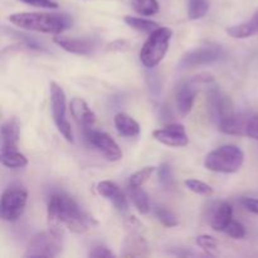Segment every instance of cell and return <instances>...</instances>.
Returning a JSON list of instances; mask_svg holds the SVG:
<instances>
[{"instance_id": "obj_1", "label": "cell", "mask_w": 258, "mask_h": 258, "mask_svg": "<svg viewBox=\"0 0 258 258\" xmlns=\"http://www.w3.org/2000/svg\"><path fill=\"white\" fill-rule=\"evenodd\" d=\"M49 227L63 231L70 229L75 233H85L97 224L95 218L86 213L77 202L64 193L53 194L48 202Z\"/></svg>"}, {"instance_id": "obj_2", "label": "cell", "mask_w": 258, "mask_h": 258, "mask_svg": "<svg viewBox=\"0 0 258 258\" xmlns=\"http://www.w3.org/2000/svg\"><path fill=\"white\" fill-rule=\"evenodd\" d=\"M9 22L15 27L47 34H60L72 27V18L67 14L50 13H15L9 15Z\"/></svg>"}, {"instance_id": "obj_3", "label": "cell", "mask_w": 258, "mask_h": 258, "mask_svg": "<svg viewBox=\"0 0 258 258\" xmlns=\"http://www.w3.org/2000/svg\"><path fill=\"white\" fill-rule=\"evenodd\" d=\"M244 161V154L238 146L223 145L206 156L204 166L216 173L233 174L241 169Z\"/></svg>"}, {"instance_id": "obj_4", "label": "cell", "mask_w": 258, "mask_h": 258, "mask_svg": "<svg viewBox=\"0 0 258 258\" xmlns=\"http://www.w3.org/2000/svg\"><path fill=\"white\" fill-rule=\"evenodd\" d=\"M171 37L173 32L165 27H159L158 29L150 33L148 40L144 43L140 50V60L146 68L151 70L164 59L169 49Z\"/></svg>"}, {"instance_id": "obj_5", "label": "cell", "mask_w": 258, "mask_h": 258, "mask_svg": "<svg viewBox=\"0 0 258 258\" xmlns=\"http://www.w3.org/2000/svg\"><path fill=\"white\" fill-rule=\"evenodd\" d=\"M63 231L49 227L48 232L35 234L28 244L25 257H47L58 256L62 251Z\"/></svg>"}, {"instance_id": "obj_6", "label": "cell", "mask_w": 258, "mask_h": 258, "mask_svg": "<svg viewBox=\"0 0 258 258\" xmlns=\"http://www.w3.org/2000/svg\"><path fill=\"white\" fill-rule=\"evenodd\" d=\"M50 106H52V116L58 131L63 138L70 143H73V131L71 123L66 118V95L63 88L55 82H50Z\"/></svg>"}, {"instance_id": "obj_7", "label": "cell", "mask_w": 258, "mask_h": 258, "mask_svg": "<svg viewBox=\"0 0 258 258\" xmlns=\"http://www.w3.org/2000/svg\"><path fill=\"white\" fill-rule=\"evenodd\" d=\"M28 193L24 189L9 188L3 193L0 202V217L5 222H15L24 213Z\"/></svg>"}, {"instance_id": "obj_8", "label": "cell", "mask_w": 258, "mask_h": 258, "mask_svg": "<svg viewBox=\"0 0 258 258\" xmlns=\"http://www.w3.org/2000/svg\"><path fill=\"white\" fill-rule=\"evenodd\" d=\"M224 57V50L219 45L207 44L188 50L179 60V70H189L198 66L211 64Z\"/></svg>"}, {"instance_id": "obj_9", "label": "cell", "mask_w": 258, "mask_h": 258, "mask_svg": "<svg viewBox=\"0 0 258 258\" xmlns=\"http://www.w3.org/2000/svg\"><path fill=\"white\" fill-rule=\"evenodd\" d=\"M85 139L90 145L97 149L101 154H103L107 160L118 161L122 159V151L118 148L117 143L103 131L93 130L92 127L83 130Z\"/></svg>"}, {"instance_id": "obj_10", "label": "cell", "mask_w": 258, "mask_h": 258, "mask_svg": "<svg viewBox=\"0 0 258 258\" xmlns=\"http://www.w3.org/2000/svg\"><path fill=\"white\" fill-rule=\"evenodd\" d=\"M207 106H208V113L214 122L219 123L222 120L231 116L233 113V102L231 98L217 87L211 88L208 91L207 97Z\"/></svg>"}, {"instance_id": "obj_11", "label": "cell", "mask_w": 258, "mask_h": 258, "mask_svg": "<svg viewBox=\"0 0 258 258\" xmlns=\"http://www.w3.org/2000/svg\"><path fill=\"white\" fill-rule=\"evenodd\" d=\"M153 136L159 143L164 144L166 146H173V148H184L189 143V138L186 135L185 128H184L183 125H179V123L158 128V130L154 131Z\"/></svg>"}, {"instance_id": "obj_12", "label": "cell", "mask_w": 258, "mask_h": 258, "mask_svg": "<svg viewBox=\"0 0 258 258\" xmlns=\"http://www.w3.org/2000/svg\"><path fill=\"white\" fill-rule=\"evenodd\" d=\"M198 83L194 82L193 78L183 81L176 90V107L181 116H186L194 106L197 95H198Z\"/></svg>"}, {"instance_id": "obj_13", "label": "cell", "mask_w": 258, "mask_h": 258, "mask_svg": "<svg viewBox=\"0 0 258 258\" xmlns=\"http://www.w3.org/2000/svg\"><path fill=\"white\" fill-rule=\"evenodd\" d=\"M53 42L57 45H59L62 49L67 52L73 53V54H82L88 55L95 52L96 43L92 39H86V38H70L62 37L58 34L57 37L53 38Z\"/></svg>"}, {"instance_id": "obj_14", "label": "cell", "mask_w": 258, "mask_h": 258, "mask_svg": "<svg viewBox=\"0 0 258 258\" xmlns=\"http://www.w3.org/2000/svg\"><path fill=\"white\" fill-rule=\"evenodd\" d=\"M70 110L73 118L77 121L78 125L82 127V130H87L93 126L96 122V115L90 106L87 105L85 100L80 97H75L70 102Z\"/></svg>"}, {"instance_id": "obj_15", "label": "cell", "mask_w": 258, "mask_h": 258, "mask_svg": "<svg viewBox=\"0 0 258 258\" xmlns=\"http://www.w3.org/2000/svg\"><path fill=\"white\" fill-rule=\"evenodd\" d=\"M19 135L20 125L18 118L12 117L5 121L2 125V150L0 153L18 150Z\"/></svg>"}, {"instance_id": "obj_16", "label": "cell", "mask_w": 258, "mask_h": 258, "mask_svg": "<svg viewBox=\"0 0 258 258\" xmlns=\"http://www.w3.org/2000/svg\"><path fill=\"white\" fill-rule=\"evenodd\" d=\"M97 191L100 196L105 197L106 199L112 202V204L118 212L123 213V212L127 211V201H126L125 196L120 190V188L113 181H100L97 184Z\"/></svg>"}, {"instance_id": "obj_17", "label": "cell", "mask_w": 258, "mask_h": 258, "mask_svg": "<svg viewBox=\"0 0 258 258\" xmlns=\"http://www.w3.org/2000/svg\"><path fill=\"white\" fill-rule=\"evenodd\" d=\"M232 219H233V208L229 203L223 202L213 209L209 223L216 232H224V229L231 223Z\"/></svg>"}, {"instance_id": "obj_18", "label": "cell", "mask_w": 258, "mask_h": 258, "mask_svg": "<svg viewBox=\"0 0 258 258\" xmlns=\"http://www.w3.org/2000/svg\"><path fill=\"white\" fill-rule=\"evenodd\" d=\"M248 117L249 116L243 115V113L233 112L231 116H228L218 123L219 130L223 134H228V135H243V134H246Z\"/></svg>"}, {"instance_id": "obj_19", "label": "cell", "mask_w": 258, "mask_h": 258, "mask_svg": "<svg viewBox=\"0 0 258 258\" xmlns=\"http://www.w3.org/2000/svg\"><path fill=\"white\" fill-rule=\"evenodd\" d=\"M149 248L145 239L138 233H131L125 239V246H123V257H138V256H148Z\"/></svg>"}, {"instance_id": "obj_20", "label": "cell", "mask_w": 258, "mask_h": 258, "mask_svg": "<svg viewBox=\"0 0 258 258\" xmlns=\"http://www.w3.org/2000/svg\"><path fill=\"white\" fill-rule=\"evenodd\" d=\"M113 121H115V126L118 134L125 138H136L140 134V125L138 123V121L134 120L131 116L126 115V113H117Z\"/></svg>"}, {"instance_id": "obj_21", "label": "cell", "mask_w": 258, "mask_h": 258, "mask_svg": "<svg viewBox=\"0 0 258 258\" xmlns=\"http://www.w3.org/2000/svg\"><path fill=\"white\" fill-rule=\"evenodd\" d=\"M226 32L232 38H236V39H246V38H249L256 34V33H258V30L256 25L253 24V22L248 20V22L241 23V24L231 25V27L227 28Z\"/></svg>"}, {"instance_id": "obj_22", "label": "cell", "mask_w": 258, "mask_h": 258, "mask_svg": "<svg viewBox=\"0 0 258 258\" xmlns=\"http://www.w3.org/2000/svg\"><path fill=\"white\" fill-rule=\"evenodd\" d=\"M128 196L139 213L148 214L150 212V202H149V197L144 189L128 186Z\"/></svg>"}, {"instance_id": "obj_23", "label": "cell", "mask_w": 258, "mask_h": 258, "mask_svg": "<svg viewBox=\"0 0 258 258\" xmlns=\"http://www.w3.org/2000/svg\"><path fill=\"white\" fill-rule=\"evenodd\" d=\"M0 161H2L3 165L9 169L24 168L28 164L27 158L18 150L0 153Z\"/></svg>"}, {"instance_id": "obj_24", "label": "cell", "mask_w": 258, "mask_h": 258, "mask_svg": "<svg viewBox=\"0 0 258 258\" xmlns=\"http://www.w3.org/2000/svg\"><path fill=\"white\" fill-rule=\"evenodd\" d=\"M123 22H125L128 27L133 28V29L139 30V32H143V33H149V34L160 27L158 23L153 22V20L145 19V18L128 17V15L123 18Z\"/></svg>"}, {"instance_id": "obj_25", "label": "cell", "mask_w": 258, "mask_h": 258, "mask_svg": "<svg viewBox=\"0 0 258 258\" xmlns=\"http://www.w3.org/2000/svg\"><path fill=\"white\" fill-rule=\"evenodd\" d=\"M209 10L208 0H189L188 17L190 20H198L206 17Z\"/></svg>"}, {"instance_id": "obj_26", "label": "cell", "mask_w": 258, "mask_h": 258, "mask_svg": "<svg viewBox=\"0 0 258 258\" xmlns=\"http://www.w3.org/2000/svg\"><path fill=\"white\" fill-rule=\"evenodd\" d=\"M133 8L139 14L151 17L159 12V3L156 0H133Z\"/></svg>"}, {"instance_id": "obj_27", "label": "cell", "mask_w": 258, "mask_h": 258, "mask_svg": "<svg viewBox=\"0 0 258 258\" xmlns=\"http://www.w3.org/2000/svg\"><path fill=\"white\" fill-rule=\"evenodd\" d=\"M154 213H155V217L163 226L169 227V228H173V227L178 226L179 222L176 216L173 212L169 211L168 208H165V207L156 206L154 208Z\"/></svg>"}, {"instance_id": "obj_28", "label": "cell", "mask_w": 258, "mask_h": 258, "mask_svg": "<svg viewBox=\"0 0 258 258\" xmlns=\"http://www.w3.org/2000/svg\"><path fill=\"white\" fill-rule=\"evenodd\" d=\"M154 171H155L154 166H145L141 170L136 171L128 179V186L130 188H141L151 178Z\"/></svg>"}, {"instance_id": "obj_29", "label": "cell", "mask_w": 258, "mask_h": 258, "mask_svg": "<svg viewBox=\"0 0 258 258\" xmlns=\"http://www.w3.org/2000/svg\"><path fill=\"white\" fill-rule=\"evenodd\" d=\"M185 186L191 190L193 193L199 194V196L203 197H211L213 196L214 190L209 184L204 183V181L197 180V179H186L185 180Z\"/></svg>"}, {"instance_id": "obj_30", "label": "cell", "mask_w": 258, "mask_h": 258, "mask_svg": "<svg viewBox=\"0 0 258 258\" xmlns=\"http://www.w3.org/2000/svg\"><path fill=\"white\" fill-rule=\"evenodd\" d=\"M197 244L208 254H214L218 249V241L214 237L208 236V234H202L197 238Z\"/></svg>"}, {"instance_id": "obj_31", "label": "cell", "mask_w": 258, "mask_h": 258, "mask_svg": "<svg viewBox=\"0 0 258 258\" xmlns=\"http://www.w3.org/2000/svg\"><path fill=\"white\" fill-rule=\"evenodd\" d=\"M158 176H159V181L163 186L165 188H170L173 185V170H171V166L169 165L168 163H163L158 169Z\"/></svg>"}, {"instance_id": "obj_32", "label": "cell", "mask_w": 258, "mask_h": 258, "mask_svg": "<svg viewBox=\"0 0 258 258\" xmlns=\"http://www.w3.org/2000/svg\"><path fill=\"white\" fill-rule=\"evenodd\" d=\"M9 34L10 35H15V38H18V39H19V40H22L23 44H24L27 48H29V49L45 50L44 45H43L42 43H39L37 39H34V38L29 37V35L24 34V33L15 32V30H9Z\"/></svg>"}, {"instance_id": "obj_33", "label": "cell", "mask_w": 258, "mask_h": 258, "mask_svg": "<svg viewBox=\"0 0 258 258\" xmlns=\"http://www.w3.org/2000/svg\"><path fill=\"white\" fill-rule=\"evenodd\" d=\"M224 232H226L229 237L236 239H242L246 236V229H244V227L242 226L239 222L234 221V219H232L231 223H229L228 226H227V228L224 229Z\"/></svg>"}, {"instance_id": "obj_34", "label": "cell", "mask_w": 258, "mask_h": 258, "mask_svg": "<svg viewBox=\"0 0 258 258\" xmlns=\"http://www.w3.org/2000/svg\"><path fill=\"white\" fill-rule=\"evenodd\" d=\"M88 257L91 258H112L115 257V253L107 248L103 244H95L91 247L90 252H88Z\"/></svg>"}, {"instance_id": "obj_35", "label": "cell", "mask_w": 258, "mask_h": 258, "mask_svg": "<svg viewBox=\"0 0 258 258\" xmlns=\"http://www.w3.org/2000/svg\"><path fill=\"white\" fill-rule=\"evenodd\" d=\"M246 135L258 143V113H254L248 117L246 126Z\"/></svg>"}, {"instance_id": "obj_36", "label": "cell", "mask_w": 258, "mask_h": 258, "mask_svg": "<svg viewBox=\"0 0 258 258\" xmlns=\"http://www.w3.org/2000/svg\"><path fill=\"white\" fill-rule=\"evenodd\" d=\"M106 49L108 52H126V50L130 49V43L125 39H117L111 42L110 44L107 45Z\"/></svg>"}, {"instance_id": "obj_37", "label": "cell", "mask_w": 258, "mask_h": 258, "mask_svg": "<svg viewBox=\"0 0 258 258\" xmlns=\"http://www.w3.org/2000/svg\"><path fill=\"white\" fill-rule=\"evenodd\" d=\"M20 2L38 8H48V9H57L58 8V4L54 0H20Z\"/></svg>"}, {"instance_id": "obj_38", "label": "cell", "mask_w": 258, "mask_h": 258, "mask_svg": "<svg viewBox=\"0 0 258 258\" xmlns=\"http://www.w3.org/2000/svg\"><path fill=\"white\" fill-rule=\"evenodd\" d=\"M241 202L247 211L251 212V213L258 214V199L244 197V198H242Z\"/></svg>"}, {"instance_id": "obj_39", "label": "cell", "mask_w": 258, "mask_h": 258, "mask_svg": "<svg viewBox=\"0 0 258 258\" xmlns=\"http://www.w3.org/2000/svg\"><path fill=\"white\" fill-rule=\"evenodd\" d=\"M252 22H253V24L256 25V28H257V30H258V10L256 13H254V15L253 17H252Z\"/></svg>"}]
</instances>
